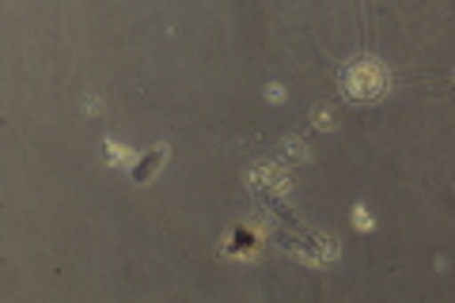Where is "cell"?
Returning <instances> with one entry per match:
<instances>
[{"mask_svg": "<svg viewBox=\"0 0 455 303\" xmlns=\"http://www.w3.org/2000/svg\"><path fill=\"white\" fill-rule=\"evenodd\" d=\"M341 92H346L353 103H376L387 92V68H383L376 57H357L341 72Z\"/></svg>", "mask_w": 455, "mask_h": 303, "instance_id": "1", "label": "cell"}, {"mask_svg": "<svg viewBox=\"0 0 455 303\" xmlns=\"http://www.w3.org/2000/svg\"><path fill=\"white\" fill-rule=\"evenodd\" d=\"M353 224H357V227H372V216H368L364 209H353Z\"/></svg>", "mask_w": 455, "mask_h": 303, "instance_id": "3", "label": "cell"}, {"mask_svg": "<svg viewBox=\"0 0 455 303\" xmlns=\"http://www.w3.org/2000/svg\"><path fill=\"white\" fill-rule=\"evenodd\" d=\"M164 160H167V144H156V155H145V160H140V167H133V179H137V182H148V175H156Z\"/></svg>", "mask_w": 455, "mask_h": 303, "instance_id": "2", "label": "cell"}]
</instances>
